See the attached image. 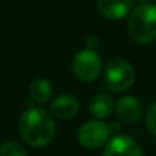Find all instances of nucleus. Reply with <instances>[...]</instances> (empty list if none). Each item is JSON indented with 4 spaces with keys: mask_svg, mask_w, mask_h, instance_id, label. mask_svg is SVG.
Segmentation results:
<instances>
[{
    "mask_svg": "<svg viewBox=\"0 0 156 156\" xmlns=\"http://www.w3.org/2000/svg\"><path fill=\"white\" fill-rule=\"evenodd\" d=\"M29 93L30 97L33 99V101H36L37 104H44L52 96V85L45 78H36L30 83Z\"/></svg>",
    "mask_w": 156,
    "mask_h": 156,
    "instance_id": "nucleus-11",
    "label": "nucleus"
},
{
    "mask_svg": "<svg viewBox=\"0 0 156 156\" xmlns=\"http://www.w3.org/2000/svg\"><path fill=\"white\" fill-rule=\"evenodd\" d=\"M115 112L118 119L125 125H136L143 116V107L138 99L133 96L121 97L115 103Z\"/></svg>",
    "mask_w": 156,
    "mask_h": 156,
    "instance_id": "nucleus-7",
    "label": "nucleus"
},
{
    "mask_svg": "<svg viewBox=\"0 0 156 156\" xmlns=\"http://www.w3.org/2000/svg\"><path fill=\"white\" fill-rule=\"evenodd\" d=\"M138 2H148V0H138Z\"/></svg>",
    "mask_w": 156,
    "mask_h": 156,
    "instance_id": "nucleus-14",
    "label": "nucleus"
},
{
    "mask_svg": "<svg viewBox=\"0 0 156 156\" xmlns=\"http://www.w3.org/2000/svg\"><path fill=\"white\" fill-rule=\"evenodd\" d=\"M0 156H27L21 144L15 141H7L0 147Z\"/></svg>",
    "mask_w": 156,
    "mask_h": 156,
    "instance_id": "nucleus-12",
    "label": "nucleus"
},
{
    "mask_svg": "<svg viewBox=\"0 0 156 156\" xmlns=\"http://www.w3.org/2000/svg\"><path fill=\"white\" fill-rule=\"evenodd\" d=\"M97 8L104 18L118 21L132 11L133 0H97Z\"/></svg>",
    "mask_w": 156,
    "mask_h": 156,
    "instance_id": "nucleus-9",
    "label": "nucleus"
},
{
    "mask_svg": "<svg viewBox=\"0 0 156 156\" xmlns=\"http://www.w3.org/2000/svg\"><path fill=\"white\" fill-rule=\"evenodd\" d=\"M129 34L137 44H151L156 40V4L144 3L132 10L127 22Z\"/></svg>",
    "mask_w": 156,
    "mask_h": 156,
    "instance_id": "nucleus-2",
    "label": "nucleus"
},
{
    "mask_svg": "<svg viewBox=\"0 0 156 156\" xmlns=\"http://www.w3.org/2000/svg\"><path fill=\"white\" fill-rule=\"evenodd\" d=\"M136 71L127 60L122 58H112L104 69V83L111 92L121 93L134 83Z\"/></svg>",
    "mask_w": 156,
    "mask_h": 156,
    "instance_id": "nucleus-3",
    "label": "nucleus"
},
{
    "mask_svg": "<svg viewBox=\"0 0 156 156\" xmlns=\"http://www.w3.org/2000/svg\"><path fill=\"white\" fill-rule=\"evenodd\" d=\"M145 127L154 137H156V101L152 103L145 112Z\"/></svg>",
    "mask_w": 156,
    "mask_h": 156,
    "instance_id": "nucleus-13",
    "label": "nucleus"
},
{
    "mask_svg": "<svg viewBox=\"0 0 156 156\" xmlns=\"http://www.w3.org/2000/svg\"><path fill=\"white\" fill-rule=\"evenodd\" d=\"M18 129L22 138L36 148L48 145L56 133L54 118L43 108H29L23 111L19 116Z\"/></svg>",
    "mask_w": 156,
    "mask_h": 156,
    "instance_id": "nucleus-1",
    "label": "nucleus"
},
{
    "mask_svg": "<svg viewBox=\"0 0 156 156\" xmlns=\"http://www.w3.org/2000/svg\"><path fill=\"white\" fill-rule=\"evenodd\" d=\"M114 101L112 97L107 93H100L92 99L90 104H89V110L90 114L96 119H104L112 112L114 110Z\"/></svg>",
    "mask_w": 156,
    "mask_h": 156,
    "instance_id": "nucleus-10",
    "label": "nucleus"
},
{
    "mask_svg": "<svg viewBox=\"0 0 156 156\" xmlns=\"http://www.w3.org/2000/svg\"><path fill=\"white\" fill-rule=\"evenodd\" d=\"M51 115L62 121L71 119L78 114L80 111V101L73 94H60L49 105Z\"/></svg>",
    "mask_w": 156,
    "mask_h": 156,
    "instance_id": "nucleus-8",
    "label": "nucleus"
},
{
    "mask_svg": "<svg viewBox=\"0 0 156 156\" xmlns=\"http://www.w3.org/2000/svg\"><path fill=\"white\" fill-rule=\"evenodd\" d=\"M103 156H144L143 149L129 136L118 134L107 143Z\"/></svg>",
    "mask_w": 156,
    "mask_h": 156,
    "instance_id": "nucleus-6",
    "label": "nucleus"
},
{
    "mask_svg": "<svg viewBox=\"0 0 156 156\" xmlns=\"http://www.w3.org/2000/svg\"><path fill=\"white\" fill-rule=\"evenodd\" d=\"M111 136L110 125L99 121H88L78 129V141L88 149H96L104 145Z\"/></svg>",
    "mask_w": 156,
    "mask_h": 156,
    "instance_id": "nucleus-5",
    "label": "nucleus"
},
{
    "mask_svg": "<svg viewBox=\"0 0 156 156\" xmlns=\"http://www.w3.org/2000/svg\"><path fill=\"white\" fill-rule=\"evenodd\" d=\"M73 74L82 82H92L99 77L101 71V59L94 49H82L71 62Z\"/></svg>",
    "mask_w": 156,
    "mask_h": 156,
    "instance_id": "nucleus-4",
    "label": "nucleus"
}]
</instances>
